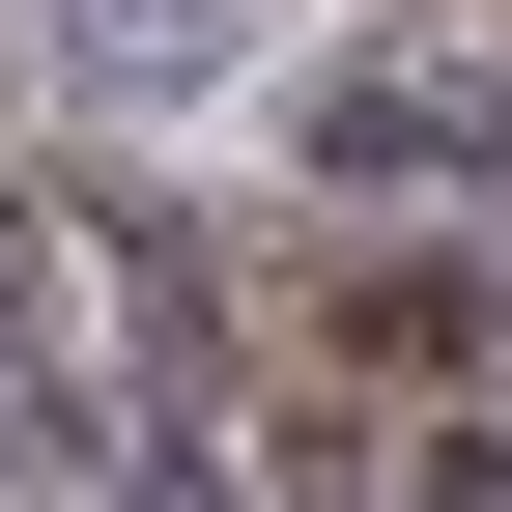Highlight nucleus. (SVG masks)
I'll list each match as a JSON object with an SVG mask.
<instances>
[{
	"mask_svg": "<svg viewBox=\"0 0 512 512\" xmlns=\"http://www.w3.org/2000/svg\"><path fill=\"white\" fill-rule=\"evenodd\" d=\"M57 29H86V86H200V57H228V0H57Z\"/></svg>",
	"mask_w": 512,
	"mask_h": 512,
	"instance_id": "f257e3e1",
	"label": "nucleus"
}]
</instances>
